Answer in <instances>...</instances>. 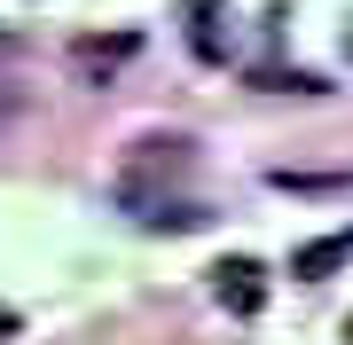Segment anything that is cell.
<instances>
[{
  "label": "cell",
  "instance_id": "cell-1",
  "mask_svg": "<svg viewBox=\"0 0 353 345\" xmlns=\"http://www.w3.org/2000/svg\"><path fill=\"white\" fill-rule=\"evenodd\" d=\"M189 165H196L189 134H141V141H134V157H126V180H150V173H165V180H181Z\"/></svg>",
  "mask_w": 353,
  "mask_h": 345
},
{
  "label": "cell",
  "instance_id": "cell-2",
  "mask_svg": "<svg viewBox=\"0 0 353 345\" xmlns=\"http://www.w3.org/2000/svg\"><path fill=\"white\" fill-rule=\"evenodd\" d=\"M345 259H353V228L322 236V243H306V251H290V275H299V282H322V275H338Z\"/></svg>",
  "mask_w": 353,
  "mask_h": 345
},
{
  "label": "cell",
  "instance_id": "cell-3",
  "mask_svg": "<svg viewBox=\"0 0 353 345\" xmlns=\"http://www.w3.org/2000/svg\"><path fill=\"white\" fill-rule=\"evenodd\" d=\"M220 275V298L236 314H259V298H267V282H259V259H228V267H212Z\"/></svg>",
  "mask_w": 353,
  "mask_h": 345
},
{
  "label": "cell",
  "instance_id": "cell-4",
  "mask_svg": "<svg viewBox=\"0 0 353 345\" xmlns=\"http://www.w3.org/2000/svg\"><path fill=\"white\" fill-rule=\"evenodd\" d=\"M134 55V39H110V48H102V39H79V71H118Z\"/></svg>",
  "mask_w": 353,
  "mask_h": 345
},
{
  "label": "cell",
  "instance_id": "cell-5",
  "mask_svg": "<svg viewBox=\"0 0 353 345\" xmlns=\"http://www.w3.org/2000/svg\"><path fill=\"white\" fill-rule=\"evenodd\" d=\"M8 55H16V32H0V63H8Z\"/></svg>",
  "mask_w": 353,
  "mask_h": 345
},
{
  "label": "cell",
  "instance_id": "cell-6",
  "mask_svg": "<svg viewBox=\"0 0 353 345\" xmlns=\"http://www.w3.org/2000/svg\"><path fill=\"white\" fill-rule=\"evenodd\" d=\"M0 337H16V314H8V306H0Z\"/></svg>",
  "mask_w": 353,
  "mask_h": 345
},
{
  "label": "cell",
  "instance_id": "cell-7",
  "mask_svg": "<svg viewBox=\"0 0 353 345\" xmlns=\"http://www.w3.org/2000/svg\"><path fill=\"white\" fill-rule=\"evenodd\" d=\"M345 337H353V314H345Z\"/></svg>",
  "mask_w": 353,
  "mask_h": 345
},
{
  "label": "cell",
  "instance_id": "cell-8",
  "mask_svg": "<svg viewBox=\"0 0 353 345\" xmlns=\"http://www.w3.org/2000/svg\"><path fill=\"white\" fill-rule=\"evenodd\" d=\"M345 48H353V32H345Z\"/></svg>",
  "mask_w": 353,
  "mask_h": 345
}]
</instances>
